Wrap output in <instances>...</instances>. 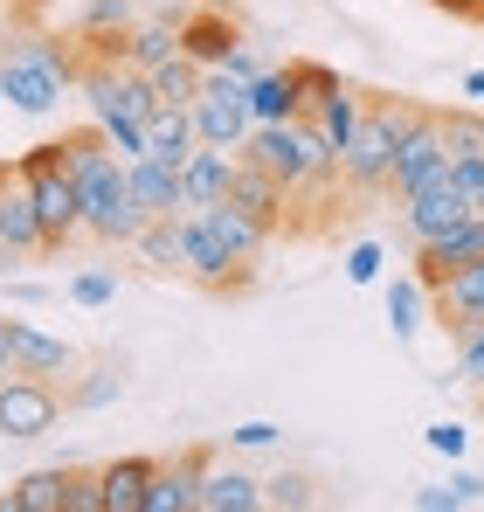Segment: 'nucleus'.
<instances>
[{"label":"nucleus","instance_id":"obj_1","mask_svg":"<svg viewBox=\"0 0 484 512\" xmlns=\"http://www.w3.org/2000/svg\"><path fill=\"white\" fill-rule=\"evenodd\" d=\"M63 167L77 180L83 194V236H97V243H139V229L153 222L146 208H139V194H132V173H125V153L104 139V125L90 118V125H70L63 139Z\"/></svg>","mask_w":484,"mask_h":512},{"label":"nucleus","instance_id":"obj_2","mask_svg":"<svg viewBox=\"0 0 484 512\" xmlns=\"http://www.w3.org/2000/svg\"><path fill=\"white\" fill-rule=\"evenodd\" d=\"M422 118H429V111L408 104V97H367V118H360V132H353V146H346V160H339V180H346L353 201L395 187V153H402V139Z\"/></svg>","mask_w":484,"mask_h":512},{"label":"nucleus","instance_id":"obj_3","mask_svg":"<svg viewBox=\"0 0 484 512\" xmlns=\"http://www.w3.org/2000/svg\"><path fill=\"white\" fill-rule=\"evenodd\" d=\"M77 77H83V63L70 49H56L49 35H14L0 49V97L14 111H28V118H49L77 90Z\"/></svg>","mask_w":484,"mask_h":512},{"label":"nucleus","instance_id":"obj_4","mask_svg":"<svg viewBox=\"0 0 484 512\" xmlns=\"http://www.w3.org/2000/svg\"><path fill=\"white\" fill-rule=\"evenodd\" d=\"M14 180H21V187L35 194V208H42V229H49V256L63 250V243H77V236H83V194H77V180H70V167H63V146L49 139V146L21 153Z\"/></svg>","mask_w":484,"mask_h":512},{"label":"nucleus","instance_id":"obj_5","mask_svg":"<svg viewBox=\"0 0 484 512\" xmlns=\"http://www.w3.org/2000/svg\"><path fill=\"white\" fill-rule=\"evenodd\" d=\"M63 409H70V395H56L49 374H21V367L0 374V436L35 443V436H49L63 423Z\"/></svg>","mask_w":484,"mask_h":512},{"label":"nucleus","instance_id":"obj_6","mask_svg":"<svg viewBox=\"0 0 484 512\" xmlns=\"http://www.w3.org/2000/svg\"><path fill=\"white\" fill-rule=\"evenodd\" d=\"M194 111V132H201V146H249V132H256V111H249V84L236 77H222V70H208V84L201 97L187 104Z\"/></svg>","mask_w":484,"mask_h":512},{"label":"nucleus","instance_id":"obj_7","mask_svg":"<svg viewBox=\"0 0 484 512\" xmlns=\"http://www.w3.org/2000/svg\"><path fill=\"white\" fill-rule=\"evenodd\" d=\"M471 208H478V194L457 180V167L429 173L415 194H402V222H408V236H415V243H436V236H443V229H457Z\"/></svg>","mask_w":484,"mask_h":512},{"label":"nucleus","instance_id":"obj_8","mask_svg":"<svg viewBox=\"0 0 484 512\" xmlns=\"http://www.w3.org/2000/svg\"><path fill=\"white\" fill-rule=\"evenodd\" d=\"M21 256H49V229H42L35 194L7 173V187H0V270L21 263Z\"/></svg>","mask_w":484,"mask_h":512},{"label":"nucleus","instance_id":"obj_9","mask_svg":"<svg viewBox=\"0 0 484 512\" xmlns=\"http://www.w3.org/2000/svg\"><path fill=\"white\" fill-rule=\"evenodd\" d=\"M180 229H187V256H180V277H194V284H208V291H236V284H249V270H242L236 256L222 250V236L187 208L180 215Z\"/></svg>","mask_w":484,"mask_h":512},{"label":"nucleus","instance_id":"obj_10","mask_svg":"<svg viewBox=\"0 0 484 512\" xmlns=\"http://www.w3.org/2000/svg\"><path fill=\"white\" fill-rule=\"evenodd\" d=\"M436 319H443L450 340H464L471 326H484V256L457 263V270L436 284Z\"/></svg>","mask_w":484,"mask_h":512},{"label":"nucleus","instance_id":"obj_11","mask_svg":"<svg viewBox=\"0 0 484 512\" xmlns=\"http://www.w3.org/2000/svg\"><path fill=\"white\" fill-rule=\"evenodd\" d=\"M215 471L208 450H180L173 464H160V478L146 485V512H201V478Z\"/></svg>","mask_w":484,"mask_h":512},{"label":"nucleus","instance_id":"obj_12","mask_svg":"<svg viewBox=\"0 0 484 512\" xmlns=\"http://www.w3.org/2000/svg\"><path fill=\"white\" fill-rule=\"evenodd\" d=\"M229 201H236L242 215H256L270 236H277V229H284V215H291V187H284V180H277L270 167H256L249 153H242L236 180H229Z\"/></svg>","mask_w":484,"mask_h":512},{"label":"nucleus","instance_id":"obj_13","mask_svg":"<svg viewBox=\"0 0 484 512\" xmlns=\"http://www.w3.org/2000/svg\"><path fill=\"white\" fill-rule=\"evenodd\" d=\"M242 42V28H236V14H222L215 0H201L194 14H180V49L201 63V70H222V56Z\"/></svg>","mask_w":484,"mask_h":512},{"label":"nucleus","instance_id":"obj_14","mask_svg":"<svg viewBox=\"0 0 484 512\" xmlns=\"http://www.w3.org/2000/svg\"><path fill=\"white\" fill-rule=\"evenodd\" d=\"M443 167H450V146H443V118L429 111L402 139V153H395V194H415L429 173H443Z\"/></svg>","mask_w":484,"mask_h":512},{"label":"nucleus","instance_id":"obj_15","mask_svg":"<svg viewBox=\"0 0 484 512\" xmlns=\"http://www.w3.org/2000/svg\"><path fill=\"white\" fill-rule=\"evenodd\" d=\"M194 215H201V222L222 236V250L236 256L242 270H256V263H263V243H270V229H263L256 215H242L229 194H222V201H208V208H194Z\"/></svg>","mask_w":484,"mask_h":512},{"label":"nucleus","instance_id":"obj_16","mask_svg":"<svg viewBox=\"0 0 484 512\" xmlns=\"http://www.w3.org/2000/svg\"><path fill=\"white\" fill-rule=\"evenodd\" d=\"M118 56H125V70H160L166 56H180V21L173 14H139L118 35Z\"/></svg>","mask_w":484,"mask_h":512},{"label":"nucleus","instance_id":"obj_17","mask_svg":"<svg viewBox=\"0 0 484 512\" xmlns=\"http://www.w3.org/2000/svg\"><path fill=\"white\" fill-rule=\"evenodd\" d=\"M194 146H201V132H194V111H187V104H160V111L146 118V160L187 167Z\"/></svg>","mask_w":484,"mask_h":512},{"label":"nucleus","instance_id":"obj_18","mask_svg":"<svg viewBox=\"0 0 484 512\" xmlns=\"http://www.w3.org/2000/svg\"><path fill=\"white\" fill-rule=\"evenodd\" d=\"M125 173H132V194H139L146 215H187V180H180V167L139 153V160H125Z\"/></svg>","mask_w":484,"mask_h":512},{"label":"nucleus","instance_id":"obj_19","mask_svg":"<svg viewBox=\"0 0 484 512\" xmlns=\"http://www.w3.org/2000/svg\"><path fill=\"white\" fill-rule=\"evenodd\" d=\"M236 167H242L236 146H194V160L180 167V180H187V208L222 201V194H229V180H236Z\"/></svg>","mask_w":484,"mask_h":512},{"label":"nucleus","instance_id":"obj_20","mask_svg":"<svg viewBox=\"0 0 484 512\" xmlns=\"http://www.w3.org/2000/svg\"><path fill=\"white\" fill-rule=\"evenodd\" d=\"M14 367L21 374H77V346L56 340V333H42V326H28V319H14Z\"/></svg>","mask_w":484,"mask_h":512},{"label":"nucleus","instance_id":"obj_21","mask_svg":"<svg viewBox=\"0 0 484 512\" xmlns=\"http://www.w3.org/2000/svg\"><path fill=\"white\" fill-rule=\"evenodd\" d=\"M201 512H263V478L242 464H215L201 478Z\"/></svg>","mask_w":484,"mask_h":512},{"label":"nucleus","instance_id":"obj_22","mask_svg":"<svg viewBox=\"0 0 484 512\" xmlns=\"http://www.w3.org/2000/svg\"><path fill=\"white\" fill-rule=\"evenodd\" d=\"M249 111H256V125L305 118V97H298V77H291V63H270L263 77H249Z\"/></svg>","mask_w":484,"mask_h":512},{"label":"nucleus","instance_id":"obj_23","mask_svg":"<svg viewBox=\"0 0 484 512\" xmlns=\"http://www.w3.org/2000/svg\"><path fill=\"white\" fill-rule=\"evenodd\" d=\"M160 478V457H118L104 464V512H146V485Z\"/></svg>","mask_w":484,"mask_h":512},{"label":"nucleus","instance_id":"obj_24","mask_svg":"<svg viewBox=\"0 0 484 512\" xmlns=\"http://www.w3.org/2000/svg\"><path fill=\"white\" fill-rule=\"evenodd\" d=\"M360 118H367V90H353V84H339L332 97H325L319 111H312V125L325 132V146L346 160V146H353V132H360Z\"/></svg>","mask_w":484,"mask_h":512},{"label":"nucleus","instance_id":"obj_25","mask_svg":"<svg viewBox=\"0 0 484 512\" xmlns=\"http://www.w3.org/2000/svg\"><path fill=\"white\" fill-rule=\"evenodd\" d=\"M63 492H70V464L56 471H28L0 492V512H63Z\"/></svg>","mask_w":484,"mask_h":512},{"label":"nucleus","instance_id":"obj_26","mask_svg":"<svg viewBox=\"0 0 484 512\" xmlns=\"http://www.w3.org/2000/svg\"><path fill=\"white\" fill-rule=\"evenodd\" d=\"M429 312H436V291H429L415 270L388 284V326H395V340H415V333L429 326Z\"/></svg>","mask_w":484,"mask_h":512},{"label":"nucleus","instance_id":"obj_27","mask_svg":"<svg viewBox=\"0 0 484 512\" xmlns=\"http://www.w3.org/2000/svg\"><path fill=\"white\" fill-rule=\"evenodd\" d=\"M132 250L146 256V270H180V256H187V229H180V215H153V222L139 229Z\"/></svg>","mask_w":484,"mask_h":512},{"label":"nucleus","instance_id":"obj_28","mask_svg":"<svg viewBox=\"0 0 484 512\" xmlns=\"http://www.w3.org/2000/svg\"><path fill=\"white\" fill-rule=\"evenodd\" d=\"M146 77H153V97H160V104H194L201 84H208V70H201L187 49H180V56H166L160 70H146Z\"/></svg>","mask_w":484,"mask_h":512},{"label":"nucleus","instance_id":"obj_29","mask_svg":"<svg viewBox=\"0 0 484 512\" xmlns=\"http://www.w3.org/2000/svg\"><path fill=\"white\" fill-rule=\"evenodd\" d=\"M118 395H125V367L118 360H97L77 388H70V409H111Z\"/></svg>","mask_w":484,"mask_h":512},{"label":"nucleus","instance_id":"obj_30","mask_svg":"<svg viewBox=\"0 0 484 512\" xmlns=\"http://www.w3.org/2000/svg\"><path fill=\"white\" fill-rule=\"evenodd\" d=\"M139 21V0H83L77 7V35L90 42V35H125Z\"/></svg>","mask_w":484,"mask_h":512},{"label":"nucleus","instance_id":"obj_31","mask_svg":"<svg viewBox=\"0 0 484 512\" xmlns=\"http://www.w3.org/2000/svg\"><path fill=\"white\" fill-rule=\"evenodd\" d=\"M291 77H298V97H305V118H312V111H319L325 97H332V90L346 84V77H339L332 63H312V56H291Z\"/></svg>","mask_w":484,"mask_h":512},{"label":"nucleus","instance_id":"obj_32","mask_svg":"<svg viewBox=\"0 0 484 512\" xmlns=\"http://www.w3.org/2000/svg\"><path fill=\"white\" fill-rule=\"evenodd\" d=\"M436 118H443V146H450V160L484 153V111H436Z\"/></svg>","mask_w":484,"mask_h":512},{"label":"nucleus","instance_id":"obj_33","mask_svg":"<svg viewBox=\"0 0 484 512\" xmlns=\"http://www.w3.org/2000/svg\"><path fill=\"white\" fill-rule=\"evenodd\" d=\"M312 499H319V492H312L305 471H277V478H263V506H270V512H305Z\"/></svg>","mask_w":484,"mask_h":512},{"label":"nucleus","instance_id":"obj_34","mask_svg":"<svg viewBox=\"0 0 484 512\" xmlns=\"http://www.w3.org/2000/svg\"><path fill=\"white\" fill-rule=\"evenodd\" d=\"M70 298H77L83 312H104V305L118 298V277H111L104 263H97V270H77V277H70Z\"/></svg>","mask_w":484,"mask_h":512},{"label":"nucleus","instance_id":"obj_35","mask_svg":"<svg viewBox=\"0 0 484 512\" xmlns=\"http://www.w3.org/2000/svg\"><path fill=\"white\" fill-rule=\"evenodd\" d=\"M63 512H104V471H70Z\"/></svg>","mask_w":484,"mask_h":512},{"label":"nucleus","instance_id":"obj_36","mask_svg":"<svg viewBox=\"0 0 484 512\" xmlns=\"http://www.w3.org/2000/svg\"><path fill=\"white\" fill-rule=\"evenodd\" d=\"M381 263H388L381 243H353L346 250V284H381Z\"/></svg>","mask_w":484,"mask_h":512},{"label":"nucleus","instance_id":"obj_37","mask_svg":"<svg viewBox=\"0 0 484 512\" xmlns=\"http://www.w3.org/2000/svg\"><path fill=\"white\" fill-rule=\"evenodd\" d=\"M422 443H429L436 457H450V464H457V457L471 450V429H464V423H429V429H422Z\"/></svg>","mask_w":484,"mask_h":512},{"label":"nucleus","instance_id":"obj_38","mask_svg":"<svg viewBox=\"0 0 484 512\" xmlns=\"http://www.w3.org/2000/svg\"><path fill=\"white\" fill-rule=\"evenodd\" d=\"M457 381H484V326L457 340Z\"/></svg>","mask_w":484,"mask_h":512},{"label":"nucleus","instance_id":"obj_39","mask_svg":"<svg viewBox=\"0 0 484 512\" xmlns=\"http://www.w3.org/2000/svg\"><path fill=\"white\" fill-rule=\"evenodd\" d=\"M263 70H270V63H263V56H256L249 42H236V49L222 56V77H236V84H249V77H263Z\"/></svg>","mask_w":484,"mask_h":512},{"label":"nucleus","instance_id":"obj_40","mask_svg":"<svg viewBox=\"0 0 484 512\" xmlns=\"http://www.w3.org/2000/svg\"><path fill=\"white\" fill-rule=\"evenodd\" d=\"M450 492H457V506H484V478L464 464V457L450 464Z\"/></svg>","mask_w":484,"mask_h":512},{"label":"nucleus","instance_id":"obj_41","mask_svg":"<svg viewBox=\"0 0 484 512\" xmlns=\"http://www.w3.org/2000/svg\"><path fill=\"white\" fill-rule=\"evenodd\" d=\"M277 436H284V429L263 423V416H256V423H242V429H229V443H236V450H270Z\"/></svg>","mask_w":484,"mask_h":512},{"label":"nucleus","instance_id":"obj_42","mask_svg":"<svg viewBox=\"0 0 484 512\" xmlns=\"http://www.w3.org/2000/svg\"><path fill=\"white\" fill-rule=\"evenodd\" d=\"M415 512H464L450 485H415Z\"/></svg>","mask_w":484,"mask_h":512},{"label":"nucleus","instance_id":"obj_43","mask_svg":"<svg viewBox=\"0 0 484 512\" xmlns=\"http://www.w3.org/2000/svg\"><path fill=\"white\" fill-rule=\"evenodd\" d=\"M7 298H14V305H42L49 284H28V277H21V284H7Z\"/></svg>","mask_w":484,"mask_h":512},{"label":"nucleus","instance_id":"obj_44","mask_svg":"<svg viewBox=\"0 0 484 512\" xmlns=\"http://www.w3.org/2000/svg\"><path fill=\"white\" fill-rule=\"evenodd\" d=\"M0 374H14V319H0Z\"/></svg>","mask_w":484,"mask_h":512},{"label":"nucleus","instance_id":"obj_45","mask_svg":"<svg viewBox=\"0 0 484 512\" xmlns=\"http://www.w3.org/2000/svg\"><path fill=\"white\" fill-rule=\"evenodd\" d=\"M436 7H450V14H464V21H484V0H436Z\"/></svg>","mask_w":484,"mask_h":512},{"label":"nucleus","instance_id":"obj_46","mask_svg":"<svg viewBox=\"0 0 484 512\" xmlns=\"http://www.w3.org/2000/svg\"><path fill=\"white\" fill-rule=\"evenodd\" d=\"M464 97H484V70H464Z\"/></svg>","mask_w":484,"mask_h":512},{"label":"nucleus","instance_id":"obj_47","mask_svg":"<svg viewBox=\"0 0 484 512\" xmlns=\"http://www.w3.org/2000/svg\"><path fill=\"white\" fill-rule=\"evenodd\" d=\"M160 7H180V14H194V7H187V0H160Z\"/></svg>","mask_w":484,"mask_h":512},{"label":"nucleus","instance_id":"obj_48","mask_svg":"<svg viewBox=\"0 0 484 512\" xmlns=\"http://www.w3.org/2000/svg\"><path fill=\"white\" fill-rule=\"evenodd\" d=\"M478 215H484V187H478Z\"/></svg>","mask_w":484,"mask_h":512},{"label":"nucleus","instance_id":"obj_49","mask_svg":"<svg viewBox=\"0 0 484 512\" xmlns=\"http://www.w3.org/2000/svg\"><path fill=\"white\" fill-rule=\"evenodd\" d=\"M0 187H7V167H0Z\"/></svg>","mask_w":484,"mask_h":512}]
</instances>
